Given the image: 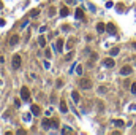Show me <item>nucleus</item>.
<instances>
[{
  "label": "nucleus",
  "mask_w": 136,
  "mask_h": 135,
  "mask_svg": "<svg viewBox=\"0 0 136 135\" xmlns=\"http://www.w3.org/2000/svg\"><path fill=\"white\" fill-rule=\"evenodd\" d=\"M79 88L87 91V89L92 88V81H90L89 78H81V79H79Z\"/></svg>",
  "instance_id": "obj_1"
},
{
  "label": "nucleus",
  "mask_w": 136,
  "mask_h": 135,
  "mask_svg": "<svg viewBox=\"0 0 136 135\" xmlns=\"http://www.w3.org/2000/svg\"><path fill=\"white\" fill-rule=\"evenodd\" d=\"M21 99L24 100V102H30V91H29V88L21 89Z\"/></svg>",
  "instance_id": "obj_2"
},
{
  "label": "nucleus",
  "mask_w": 136,
  "mask_h": 135,
  "mask_svg": "<svg viewBox=\"0 0 136 135\" xmlns=\"http://www.w3.org/2000/svg\"><path fill=\"white\" fill-rule=\"evenodd\" d=\"M105 30H106V24H103V22H98V24H97V32H98V33H103Z\"/></svg>",
  "instance_id": "obj_8"
},
{
  "label": "nucleus",
  "mask_w": 136,
  "mask_h": 135,
  "mask_svg": "<svg viewBox=\"0 0 136 135\" xmlns=\"http://www.w3.org/2000/svg\"><path fill=\"white\" fill-rule=\"evenodd\" d=\"M71 59H73V51H70L67 56H65V61H71Z\"/></svg>",
  "instance_id": "obj_24"
},
{
  "label": "nucleus",
  "mask_w": 136,
  "mask_h": 135,
  "mask_svg": "<svg viewBox=\"0 0 136 135\" xmlns=\"http://www.w3.org/2000/svg\"><path fill=\"white\" fill-rule=\"evenodd\" d=\"M68 14H70V11H68V8H67V6H63L62 10H60V16H62V18H67Z\"/></svg>",
  "instance_id": "obj_15"
},
{
  "label": "nucleus",
  "mask_w": 136,
  "mask_h": 135,
  "mask_svg": "<svg viewBox=\"0 0 136 135\" xmlns=\"http://www.w3.org/2000/svg\"><path fill=\"white\" fill-rule=\"evenodd\" d=\"M112 124L117 126V127H123V124H125V122H123L122 119H114V121H112Z\"/></svg>",
  "instance_id": "obj_18"
},
{
  "label": "nucleus",
  "mask_w": 136,
  "mask_h": 135,
  "mask_svg": "<svg viewBox=\"0 0 136 135\" xmlns=\"http://www.w3.org/2000/svg\"><path fill=\"white\" fill-rule=\"evenodd\" d=\"M46 30H47L46 26H41V27H40V32H46Z\"/></svg>",
  "instance_id": "obj_33"
},
{
  "label": "nucleus",
  "mask_w": 136,
  "mask_h": 135,
  "mask_svg": "<svg viewBox=\"0 0 136 135\" xmlns=\"http://www.w3.org/2000/svg\"><path fill=\"white\" fill-rule=\"evenodd\" d=\"M60 111H62V113H67L68 111V107H67V103H65V102H60Z\"/></svg>",
  "instance_id": "obj_19"
},
{
  "label": "nucleus",
  "mask_w": 136,
  "mask_h": 135,
  "mask_svg": "<svg viewBox=\"0 0 136 135\" xmlns=\"http://www.w3.org/2000/svg\"><path fill=\"white\" fill-rule=\"evenodd\" d=\"M2 8H3V3H2V2H0V10H2Z\"/></svg>",
  "instance_id": "obj_37"
},
{
  "label": "nucleus",
  "mask_w": 136,
  "mask_h": 135,
  "mask_svg": "<svg viewBox=\"0 0 136 135\" xmlns=\"http://www.w3.org/2000/svg\"><path fill=\"white\" fill-rule=\"evenodd\" d=\"M130 110L131 111H136V105H130Z\"/></svg>",
  "instance_id": "obj_35"
},
{
  "label": "nucleus",
  "mask_w": 136,
  "mask_h": 135,
  "mask_svg": "<svg viewBox=\"0 0 136 135\" xmlns=\"http://www.w3.org/2000/svg\"><path fill=\"white\" fill-rule=\"evenodd\" d=\"M106 91H108V88H105V86H101V88H98V92H100V94H105Z\"/></svg>",
  "instance_id": "obj_27"
},
{
  "label": "nucleus",
  "mask_w": 136,
  "mask_h": 135,
  "mask_svg": "<svg viewBox=\"0 0 136 135\" xmlns=\"http://www.w3.org/2000/svg\"><path fill=\"white\" fill-rule=\"evenodd\" d=\"M21 62H22V61H21V56H19V54H14V56H13V62H11V64H13V68H16V70H17V68L21 67Z\"/></svg>",
  "instance_id": "obj_3"
},
{
  "label": "nucleus",
  "mask_w": 136,
  "mask_h": 135,
  "mask_svg": "<svg viewBox=\"0 0 136 135\" xmlns=\"http://www.w3.org/2000/svg\"><path fill=\"white\" fill-rule=\"evenodd\" d=\"M63 46H65V43H63V40H62V38H59V42L55 43V45H52V49H55V51H59V52H62Z\"/></svg>",
  "instance_id": "obj_4"
},
{
  "label": "nucleus",
  "mask_w": 136,
  "mask_h": 135,
  "mask_svg": "<svg viewBox=\"0 0 136 135\" xmlns=\"http://www.w3.org/2000/svg\"><path fill=\"white\" fill-rule=\"evenodd\" d=\"M131 94H136V83L131 84Z\"/></svg>",
  "instance_id": "obj_28"
},
{
  "label": "nucleus",
  "mask_w": 136,
  "mask_h": 135,
  "mask_svg": "<svg viewBox=\"0 0 136 135\" xmlns=\"http://www.w3.org/2000/svg\"><path fill=\"white\" fill-rule=\"evenodd\" d=\"M19 42V37L17 35H13V37H10V45L13 46V45H16V43Z\"/></svg>",
  "instance_id": "obj_13"
},
{
  "label": "nucleus",
  "mask_w": 136,
  "mask_h": 135,
  "mask_svg": "<svg viewBox=\"0 0 136 135\" xmlns=\"http://www.w3.org/2000/svg\"><path fill=\"white\" fill-rule=\"evenodd\" d=\"M71 97H73L74 102H79V99H81V95H79L78 91H73V92H71Z\"/></svg>",
  "instance_id": "obj_16"
},
{
  "label": "nucleus",
  "mask_w": 136,
  "mask_h": 135,
  "mask_svg": "<svg viewBox=\"0 0 136 135\" xmlns=\"http://www.w3.org/2000/svg\"><path fill=\"white\" fill-rule=\"evenodd\" d=\"M51 127H52V129H57V127H59V121L52 119V121H51Z\"/></svg>",
  "instance_id": "obj_22"
},
{
  "label": "nucleus",
  "mask_w": 136,
  "mask_h": 135,
  "mask_svg": "<svg viewBox=\"0 0 136 135\" xmlns=\"http://www.w3.org/2000/svg\"><path fill=\"white\" fill-rule=\"evenodd\" d=\"M105 67H108V68H112L115 65V62H114V59H111V57H108V59H105Z\"/></svg>",
  "instance_id": "obj_5"
},
{
  "label": "nucleus",
  "mask_w": 136,
  "mask_h": 135,
  "mask_svg": "<svg viewBox=\"0 0 136 135\" xmlns=\"http://www.w3.org/2000/svg\"><path fill=\"white\" fill-rule=\"evenodd\" d=\"M38 14H40V10H38V8H37V10H32V11H30V16H32V18H35V16H38Z\"/></svg>",
  "instance_id": "obj_23"
},
{
  "label": "nucleus",
  "mask_w": 136,
  "mask_h": 135,
  "mask_svg": "<svg viewBox=\"0 0 136 135\" xmlns=\"http://www.w3.org/2000/svg\"><path fill=\"white\" fill-rule=\"evenodd\" d=\"M27 24H29V21H24V22H22V26H21V29H24V27H26Z\"/></svg>",
  "instance_id": "obj_34"
},
{
  "label": "nucleus",
  "mask_w": 136,
  "mask_h": 135,
  "mask_svg": "<svg viewBox=\"0 0 136 135\" xmlns=\"http://www.w3.org/2000/svg\"><path fill=\"white\" fill-rule=\"evenodd\" d=\"M47 14H49V16H54V14H55V8H54V6H51V8H49V13H47Z\"/></svg>",
  "instance_id": "obj_26"
},
{
  "label": "nucleus",
  "mask_w": 136,
  "mask_h": 135,
  "mask_svg": "<svg viewBox=\"0 0 136 135\" xmlns=\"http://www.w3.org/2000/svg\"><path fill=\"white\" fill-rule=\"evenodd\" d=\"M120 73H122V75H130V73H131V67H130V65L122 67V68H120Z\"/></svg>",
  "instance_id": "obj_9"
},
{
  "label": "nucleus",
  "mask_w": 136,
  "mask_h": 135,
  "mask_svg": "<svg viewBox=\"0 0 136 135\" xmlns=\"http://www.w3.org/2000/svg\"><path fill=\"white\" fill-rule=\"evenodd\" d=\"M43 64H44V68H49V67H51V64H49V61H44Z\"/></svg>",
  "instance_id": "obj_31"
},
{
  "label": "nucleus",
  "mask_w": 136,
  "mask_h": 135,
  "mask_svg": "<svg viewBox=\"0 0 136 135\" xmlns=\"http://www.w3.org/2000/svg\"><path fill=\"white\" fill-rule=\"evenodd\" d=\"M22 119H24V122H30L32 121V111L30 113H26L24 116H22Z\"/></svg>",
  "instance_id": "obj_17"
},
{
  "label": "nucleus",
  "mask_w": 136,
  "mask_h": 135,
  "mask_svg": "<svg viewBox=\"0 0 136 135\" xmlns=\"http://www.w3.org/2000/svg\"><path fill=\"white\" fill-rule=\"evenodd\" d=\"M14 105L17 107V108H19V107H21V100H19V99H16V100H14Z\"/></svg>",
  "instance_id": "obj_30"
},
{
  "label": "nucleus",
  "mask_w": 136,
  "mask_h": 135,
  "mask_svg": "<svg viewBox=\"0 0 136 135\" xmlns=\"http://www.w3.org/2000/svg\"><path fill=\"white\" fill-rule=\"evenodd\" d=\"M74 16H76L78 19H82V18H84V11H82V8H76V11H74Z\"/></svg>",
  "instance_id": "obj_10"
},
{
  "label": "nucleus",
  "mask_w": 136,
  "mask_h": 135,
  "mask_svg": "<svg viewBox=\"0 0 136 135\" xmlns=\"http://www.w3.org/2000/svg\"><path fill=\"white\" fill-rule=\"evenodd\" d=\"M46 37H40V38H38V45H40V46H41V48H44V46H46Z\"/></svg>",
  "instance_id": "obj_12"
},
{
  "label": "nucleus",
  "mask_w": 136,
  "mask_h": 135,
  "mask_svg": "<svg viewBox=\"0 0 136 135\" xmlns=\"http://www.w3.org/2000/svg\"><path fill=\"white\" fill-rule=\"evenodd\" d=\"M115 8H117V11H123V5H117Z\"/></svg>",
  "instance_id": "obj_32"
},
{
  "label": "nucleus",
  "mask_w": 136,
  "mask_h": 135,
  "mask_svg": "<svg viewBox=\"0 0 136 135\" xmlns=\"http://www.w3.org/2000/svg\"><path fill=\"white\" fill-rule=\"evenodd\" d=\"M73 45H74V38H70L67 42V45H65V48H67L68 51H71V49H73Z\"/></svg>",
  "instance_id": "obj_11"
},
{
  "label": "nucleus",
  "mask_w": 136,
  "mask_h": 135,
  "mask_svg": "<svg viewBox=\"0 0 136 135\" xmlns=\"http://www.w3.org/2000/svg\"><path fill=\"white\" fill-rule=\"evenodd\" d=\"M133 48H136V43H133Z\"/></svg>",
  "instance_id": "obj_38"
},
{
  "label": "nucleus",
  "mask_w": 136,
  "mask_h": 135,
  "mask_svg": "<svg viewBox=\"0 0 136 135\" xmlns=\"http://www.w3.org/2000/svg\"><path fill=\"white\" fill-rule=\"evenodd\" d=\"M135 132H136V126H135Z\"/></svg>",
  "instance_id": "obj_39"
},
{
  "label": "nucleus",
  "mask_w": 136,
  "mask_h": 135,
  "mask_svg": "<svg viewBox=\"0 0 136 135\" xmlns=\"http://www.w3.org/2000/svg\"><path fill=\"white\" fill-rule=\"evenodd\" d=\"M30 111H32V114H35V116H38V114L41 113V110H40V107H38V105H32Z\"/></svg>",
  "instance_id": "obj_6"
},
{
  "label": "nucleus",
  "mask_w": 136,
  "mask_h": 135,
  "mask_svg": "<svg viewBox=\"0 0 136 135\" xmlns=\"http://www.w3.org/2000/svg\"><path fill=\"white\" fill-rule=\"evenodd\" d=\"M62 132H63V134H71V132H73V129H71V127H68V126H65V127L62 129Z\"/></svg>",
  "instance_id": "obj_21"
},
{
  "label": "nucleus",
  "mask_w": 136,
  "mask_h": 135,
  "mask_svg": "<svg viewBox=\"0 0 136 135\" xmlns=\"http://www.w3.org/2000/svg\"><path fill=\"white\" fill-rule=\"evenodd\" d=\"M112 6H114L112 2H106V8H112Z\"/></svg>",
  "instance_id": "obj_29"
},
{
  "label": "nucleus",
  "mask_w": 136,
  "mask_h": 135,
  "mask_svg": "<svg viewBox=\"0 0 136 135\" xmlns=\"http://www.w3.org/2000/svg\"><path fill=\"white\" fill-rule=\"evenodd\" d=\"M5 26V19H0V27H3Z\"/></svg>",
  "instance_id": "obj_36"
},
{
  "label": "nucleus",
  "mask_w": 136,
  "mask_h": 135,
  "mask_svg": "<svg viewBox=\"0 0 136 135\" xmlns=\"http://www.w3.org/2000/svg\"><path fill=\"white\" fill-rule=\"evenodd\" d=\"M119 52H120V49H119V48H112V49L109 51V54H111V56H117Z\"/></svg>",
  "instance_id": "obj_20"
},
{
  "label": "nucleus",
  "mask_w": 136,
  "mask_h": 135,
  "mask_svg": "<svg viewBox=\"0 0 136 135\" xmlns=\"http://www.w3.org/2000/svg\"><path fill=\"white\" fill-rule=\"evenodd\" d=\"M76 73H78V75H82V65H76Z\"/></svg>",
  "instance_id": "obj_25"
},
{
  "label": "nucleus",
  "mask_w": 136,
  "mask_h": 135,
  "mask_svg": "<svg viewBox=\"0 0 136 135\" xmlns=\"http://www.w3.org/2000/svg\"><path fill=\"white\" fill-rule=\"evenodd\" d=\"M106 30L109 32L111 35H114V33H115V26L112 24V22H111V24H106Z\"/></svg>",
  "instance_id": "obj_7"
},
{
  "label": "nucleus",
  "mask_w": 136,
  "mask_h": 135,
  "mask_svg": "<svg viewBox=\"0 0 136 135\" xmlns=\"http://www.w3.org/2000/svg\"><path fill=\"white\" fill-rule=\"evenodd\" d=\"M41 126H43V129H49V127H51V121L47 119H43V122H41Z\"/></svg>",
  "instance_id": "obj_14"
}]
</instances>
